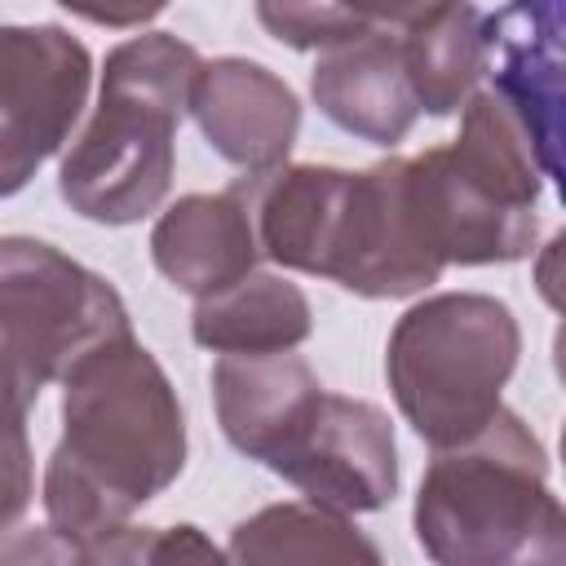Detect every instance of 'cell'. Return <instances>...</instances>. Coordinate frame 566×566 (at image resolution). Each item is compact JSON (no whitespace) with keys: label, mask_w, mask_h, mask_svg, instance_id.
I'll return each mask as SVG.
<instances>
[{"label":"cell","mask_w":566,"mask_h":566,"mask_svg":"<svg viewBox=\"0 0 566 566\" xmlns=\"http://www.w3.org/2000/svg\"><path fill=\"white\" fill-rule=\"evenodd\" d=\"M517 354L522 332L504 301L442 292L394 323L385 376L402 420L438 451L473 438L500 411Z\"/></svg>","instance_id":"obj_4"},{"label":"cell","mask_w":566,"mask_h":566,"mask_svg":"<svg viewBox=\"0 0 566 566\" xmlns=\"http://www.w3.org/2000/svg\"><path fill=\"white\" fill-rule=\"evenodd\" d=\"M35 394H40V385L31 380V371L18 363V354L0 336V433L27 429V411H31Z\"/></svg>","instance_id":"obj_21"},{"label":"cell","mask_w":566,"mask_h":566,"mask_svg":"<svg viewBox=\"0 0 566 566\" xmlns=\"http://www.w3.org/2000/svg\"><path fill=\"white\" fill-rule=\"evenodd\" d=\"M256 22L287 49H332L371 31L340 0H256Z\"/></svg>","instance_id":"obj_19"},{"label":"cell","mask_w":566,"mask_h":566,"mask_svg":"<svg viewBox=\"0 0 566 566\" xmlns=\"http://www.w3.org/2000/svg\"><path fill=\"white\" fill-rule=\"evenodd\" d=\"M274 473L305 500L340 513L385 509L398 495L394 424L376 402L323 389L292 447L274 460Z\"/></svg>","instance_id":"obj_8"},{"label":"cell","mask_w":566,"mask_h":566,"mask_svg":"<svg viewBox=\"0 0 566 566\" xmlns=\"http://www.w3.org/2000/svg\"><path fill=\"white\" fill-rule=\"evenodd\" d=\"M363 27H416L424 18H433L442 4L451 0H340Z\"/></svg>","instance_id":"obj_23"},{"label":"cell","mask_w":566,"mask_h":566,"mask_svg":"<svg viewBox=\"0 0 566 566\" xmlns=\"http://www.w3.org/2000/svg\"><path fill=\"white\" fill-rule=\"evenodd\" d=\"M88 80L93 57L66 27H0V199L62 150Z\"/></svg>","instance_id":"obj_7"},{"label":"cell","mask_w":566,"mask_h":566,"mask_svg":"<svg viewBox=\"0 0 566 566\" xmlns=\"http://www.w3.org/2000/svg\"><path fill=\"white\" fill-rule=\"evenodd\" d=\"M57 4H62L66 13L84 18V22L124 31V27H142V22L159 18L168 0H57Z\"/></svg>","instance_id":"obj_22"},{"label":"cell","mask_w":566,"mask_h":566,"mask_svg":"<svg viewBox=\"0 0 566 566\" xmlns=\"http://www.w3.org/2000/svg\"><path fill=\"white\" fill-rule=\"evenodd\" d=\"M234 562H380V548L358 535L349 513L287 500L252 513L230 535Z\"/></svg>","instance_id":"obj_18"},{"label":"cell","mask_w":566,"mask_h":566,"mask_svg":"<svg viewBox=\"0 0 566 566\" xmlns=\"http://www.w3.org/2000/svg\"><path fill=\"white\" fill-rule=\"evenodd\" d=\"M455 168L478 181L491 199L509 203V208H535L539 190H544V168L535 155L531 133L522 128V119L509 111V102L500 93H469L464 102V124L460 137L447 146Z\"/></svg>","instance_id":"obj_17"},{"label":"cell","mask_w":566,"mask_h":566,"mask_svg":"<svg viewBox=\"0 0 566 566\" xmlns=\"http://www.w3.org/2000/svg\"><path fill=\"white\" fill-rule=\"evenodd\" d=\"M199 62L203 57L168 31L133 35L106 53L97 111L57 172L71 212L97 226H133L164 203L172 186V142Z\"/></svg>","instance_id":"obj_3"},{"label":"cell","mask_w":566,"mask_h":566,"mask_svg":"<svg viewBox=\"0 0 566 566\" xmlns=\"http://www.w3.org/2000/svg\"><path fill=\"white\" fill-rule=\"evenodd\" d=\"M186 111L195 115L203 142L243 172L279 168L301 128L296 93L248 57L199 62Z\"/></svg>","instance_id":"obj_10"},{"label":"cell","mask_w":566,"mask_h":566,"mask_svg":"<svg viewBox=\"0 0 566 566\" xmlns=\"http://www.w3.org/2000/svg\"><path fill=\"white\" fill-rule=\"evenodd\" d=\"M310 93L336 128L371 146L402 142L420 115L407 66H402V44L385 31H367L323 49L310 75Z\"/></svg>","instance_id":"obj_13"},{"label":"cell","mask_w":566,"mask_h":566,"mask_svg":"<svg viewBox=\"0 0 566 566\" xmlns=\"http://www.w3.org/2000/svg\"><path fill=\"white\" fill-rule=\"evenodd\" d=\"M119 292L53 243L0 239V336L35 385L62 380L97 345L128 336Z\"/></svg>","instance_id":"obj_5"},{"label":"cell","mask_w":566,"mask_h":566,"mask_svg":"<svg viewBox=\"0 0 566 566\" xmlns=\"http://www.w3.org/2000/svg\"><path fill=\"white\" fill-rule=\"evenodd\" d=\"M62 385V442L44 464V513L62 557L88 562L177 482L186 420L177 389L133 332L84 354Z\"/></svg>","instance_id":"obj_1"},{"label":"cell","mask_w":566,"mask_h":566,"mask_svg":"<svg viewBox=\"0 0 566 566\" xmlns=\"http://www.w3.org/2000/svg\"><path fill=\"white\" fill-rule=\"evenodd\" d=\"M486 66L535 142L544 177L562 172V0H509L482 18Z\"/></svg>","instance_id":"obj_11"},{"label":"cell","mask_w":566,"mask_h":566,"mask_svg":"<svg viewBox=\"0 0 566 566\" xmlns=\"http://www.w3.org/2000/svg\"><path fill=\"white\" fill-rule=\"evenodd\" d=\"M31 495H35V464H31L27 429L0 433V535L27 513Z\"/></svg>","instance_id":"obj_20"},{"label":"cell","mask_w":566,"mask_h":566,"mask_svg":"<svg viewBox=\"0 0 566 566\" xmlns=\"http://www.w3.org/2000/svg\"><path fill=\"white\" fill-rule=\"evenodd\" d=\"M323 398L318 376L305 358L274 354H221L212 367V402L221 433L248 460L274 469V460L292 447L314 402Z\"/></svg>","instance_id":"obj_12"},{"label":"cell","mask_w":566,"mask_h":566,"mask_svg":"<svg viewBox=\"0 0 566 566\" xmlns=\"http://www.w3.org/2000/svg\"><path fill=\"white\" fill-rule=\"evenodd\" d=\"M416 539L442 566L566 557L548 455L517 411L500 407L473 438L438 447L416 495Z\"/></svg>","instance_id":"obj_2"},{"label":"cell","mask_w":566,"mask_h":566,"mask_svg":"<svg viewBox=\"0 0 566 566\" xmlns=\"http://www.w3.org/2000/svg\"><path fill=\"white\" fill-rule=\"evenodd\" d=\"M407 195L424 243L442 265H504L535 248V208H509L469 181L447 146L407 159Z\"/></svg>","instance_id":"obj_9"},{"label":"cell","mask_w":566,"mask_h":566,"mask_svg":"<svg viewBox=\"0 0 566 566\" xmlns=\"http://www.w3.org/2000/svg\"><path fill=\"white\" fill-rule=\"evenodd\" d=\"M314 327L310 301L279 274H243L239 283L199 296L190 314L195 345L212 354H274L296 349Z\"/></svg>","instance_id":"obj_15"},{"label":"cell","mask_w":566,"mask_h":566,"mask_svg":"<svg viewBox=\"0 0 566 566\" xmlns=\"http://www.w3.org/2000/svg\"><path fill=\"white\" fill-rule=\"evenodd\" d=\"M150 256L159 274L190 296H212L252 274L261 243L243 190L177 199L150 230Z\"/></svg>","instance_id":"obj_14"},{"label":"cell","mask_w":566,"mask_h":566,"mask_svg":"<svg viewBox=\"0 0 566 566\" xmlns=\"http://www.w3.org/2000/svg\"><path fill=\"white\" fill-rule=\"evenodd\" d=\"M442 270L447 265L433 256L411 212L407 159H380L367 172L340 168L314 274L354 296L398 301L438 283Z\"/></svg>","instance_id":"obj_6"},{"label":"cell","mask_w":566,"mask_h":566,"mask_svg":"<svg viewBox=\"0 0 566 566\" xmlns=\"http://www.w3.org/2000/svg\"><path fill=\"white\" fill-rule=\"evenodd\" d=\"M402 66L416 93V106L429 115H451L469 102L478 75L486 71V35L482 9L469 0L442 4L433 18L407 27Z\"/></svg>","instance_id":"obj_16"}]
</instances>
